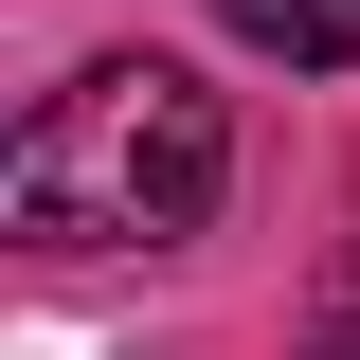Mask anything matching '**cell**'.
Returning a JSON list of instances; mask_svg holds the SVG:
<instances>
[{"label":"cell","mask_w":360,"mask_h":360,"mask_svg":"<svg viewBox=\"0 0 360 360\" xmlns=\"http://www.w3.org/2000/svg\"><path fill=\"white\" fill-rule=\"evenodd\" d=\"M234 180V108L180 54H90L72 90H37V127L0 162V217L37 252H180Z\"/></svg>","instance_id":"1"},{"label":"cell","mask_w":360,"mask_h":360,"mask_svg":"<svg viewBox=\"0 0 360 360\" xmlns=\"http://www.w3.org/2000/svg\"><path fill=\"white\" fill-rule=\"evenodd\" d=\"M252 54H288V72H360V0H217Z\"/></svg>","instance_id":"2"},{"label":"cell","mask_w":360,"mask_h":360,"mask_svg":"<svg viewBox=\"0 0 360 360\" xmlns=\"http://www.w3.org/2000/svg\"><path fill=\"white\" fill-rule=\"evenodd\" d=\"M307 342H324V360H360V252L324 270V307H307Z\"/></svg>","instance_id":"3"}]
</instances>
